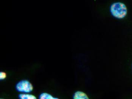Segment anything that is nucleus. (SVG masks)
<instances>
[{"label":"nucleus","instance_id":"obj_1","mask_svg":"<svg viewBox=\"0 0 132 99\" xmlns=\"http://www.w3.org/2000/svg\"><path fill=\"white\" fill-rule=\"evenodd\" d=\"M110 10L112 15L118 19L125 17L128 12L126 5L120 2L113 3L110 6Z\"/></svg>","mask_w":132,"mask_h":99},{"label":"nucleus","instance_id":"obj_2","mask_svg":"<svg viewBox=\"0 0 132 99\" xmlns=\"http://www.w3.org/2000/svg\"><path fill=\"white\" fill-rule=\"evenodd\" d=\"M16 89L19 92L30 93L33 90V87L28 80H22L17 84Z\"/></svg>","mask_w":132,"mask_h":99},{"label":"nucleus","instance_id":"obj_3","mask_svg":"<svg viewBox=\"0 0 132 99\" xmlns=\"http://www.w3.org/2000/svg\"><path fill=\"white\" fill-rule=\"evenodd\" d=\"M73 98L75 99H88L86 93L82 92H77L75 93L73 96Z\"/></svg>","mask_w":132,"mask_h":99},{"label":"nucleus","instance_id":"obj_4","mask_svg":"<svg viewBox=\"0 0 132 99\" xmlns=\"http://www.w3.org/2000/svg\"><path fill=\"white\" fill-rule=\"evenodd\" d=\"M19 98L21 99H36V97L34 96L28 94H20Z\"/></svg>","mask_w":132,"mask_h":99},{"label":"nucleus","instance_id":"obj_5","mask_svg":"<svg viewBox=\"0 0 132 99\" xmlns=\"http://www.w3.org/2000/svg\"><path fill=\"white\" fill-rule=\"evenodd\" d=\"M39 98L40 99H56L57 98H54L51 95L48 93H43L41 94L39 96Z\"/></svg>","mask_w":132,"mask_h":99},{"label":"nucleus","instance_id":"obj_6","mask_svg":"<svg viewBox=\"0 0 132 99\" xmlns=\"http://www.w3.org/2000/svg\"><path fill=\"white\" fill-rule=\"evenodd\" d=\"M6 74L5 72H0V79L4 80L6 78Z\"/></svg>","mask_w":132,"mask_h":99}]
</instances>
